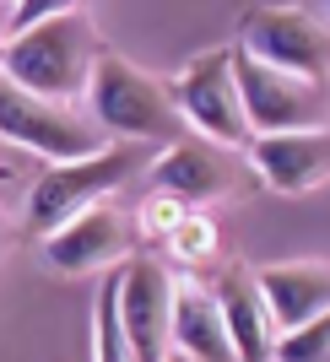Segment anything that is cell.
<instances>
[{
	"instance_id": "obj_1",
	"label": "cell",
	"mask_w": 330,
	"mask_h": 362,
	"mask_svg": "<svg viewBox=\"0 0 330 362\" xmlns=\"http://www.w3.org/2000/svg\"><path fill=\"white\" fill-rule=\"evenodd\" d=\"M92 60H98L92 16L87 6H65V0H55V11L44 22H33L28 33L0 44V76L16 81L22 92H33V98H49V103L87 98Z\"/></svg>"
},
{
	"instance_id": "obj_2",
	"label": "cell",
	"mask_w": 330,
	"mask_h": 362,
	"mask_svg": "<svg viewBox=\"0 0 330 362\" xmlns=\"http://www.w3.org/2000/svg\"><path fill=\"white\" fill-rule=\"evenodd\" d=\"M87 114L120 146H173V141H184L173 87L163 76L130 65L125 54H103L98 49L92 76H87Z\"/></svg>"
},
{
	"instance_id": "obj_3",
	"label": "cell",
	"mask_w": 330,
	"mask_h": 362,
	"mask_svg": "<svg viewBox=\"0 0 330 362\" xmlns=\"http://www.w3.org/2000/svg\"><path fill=\"white\" fill-rule=\"evenodd\" d=\"M152 157V146H108L87 163H60V168H44L28 189V211H22V227L33 238H49L60 233L65 222H76L81 211L103 206L114 189H120L130 173H141Z\"/></svg>"
},
{
	"instance_id": "obj_4",
	"label": "cell",
	"mask_w": 330,
	"mask_h": 362,
	"mask_svg": "<svg viewBox=\"0 0 330 362\" xmlns=\"http://www.w3.org/2000/svg\"><path fill=\"white\" fill-rule=\"evenodd\" d=\"M0 136L16 141L22 151H38L49 168L60 163H87L98 151L120 146V141H108L92 114H81L76 103H49V98H33L22 92L16 81L0 76Z\"/></svg>"
},
{
	"instance_id": "obj_5",
	"label": "cell",
	"mask_w": 330,
	"mask_h": 362,
	"mask_svg": "<svg viewBox=\"0 0 330 362\" xmlns=\"http://www.w3.org/2000/svg\"><path fill=\"white\" fill-rule=\"evenodd\" d=\"M233 81L244 98L249 136H292V130H319L330 124V81H303V76L271 71L233 49Z\"/></svg>"
},
{
	"instance_id": "obj_6",
	"label": "cell",
	"mask_w": 330,
	"mask_h": 362,
	"mask_svg": "<svg viewBox=\"0 0 330 362\" xmlns=\"http://www.w3.org/2000/svg\"><path fill=\"white\" fill-rule=\"evenodd\" d=\"M239 54L271 65V71L325 81L330 76V28L314 6H249L239 28Z\"/></svg>"
},
{
	"instance_id": "obj_7",
	"label": "cell",
	"mask_w": 330,
	"mask_h": 362,
	"mask_svg": "<svg viewBox=\"0 0 330 362\" xmlns=\"http://www.w3.org/2000/svg\"><path fill=\"white\" fill-rule=\"evenodd\" d=\"M173 103H179L184 130H195L211 146H249V119H244V98L233 81V49H206L184 65L173 81Z\"/></svg>"
},
{
	"instance_id": "obj_8",
	"label": "cell",
	"mask_w": 330,
	"mask_h": 362,
	"mask_svg": "<svg viewBox=\"0 0 330 362\" xmlns=\"http://www.w3.org/2000/svg\"><path fill=\"white\" fill-rule=\"evenodd\" d=\"M168 319H173V276L163 259L130 255L120 265V325L135 362H163L168 351Z\"/></svg>"
},
{
	"instance_id": "obj_9",
	"label": "cell",
	"mask_w": 330,
	"mask_h": 362,
	"mask_svg": "<svg viewBox=\"0 0 330 362\" xmlns=\"http://www.w3.org/2000/svg\"><path fill=\"white\" fill-rule=\"evenodd\" d=\"M135 216L125 206H92L76 222H65L60 233L44 238V259L65 276H87V271H120L125 259L135 255Z\"/></svg>"
},
{
	"instance_id": "obj_10",
	"label": "cell",
	"mask_w": 330,
	"mask_h": 362,
	"mask_svg": "<svg viewBox=\"0 0 330 362\" xmlns=\"http://www.w3.org/2000/svg\"><path fill=\"white\" fill-rule=\"evenodd\" d=\"M233 189H239V163L227 157V146H211L200 136L163 146V157L152 163V195H168L179 206H190V211L233 195Z\"/></svg>"
},
{
	"instance_id": "obj_11",
	"label": "cell",
	"mask_w": 330,
	"mask_h": 362,
	"mask_svg": "<svg viewBox=\"0 0 330 362\" xmlns=\"http://www.w3.org/2000/svg\"><path fill=\"white\" fill-rule=\"evenodd\" d=\"M249 168L276 195H309V189L330 184V124L292 130V136H255L249 141Z\"/></svg>"
},
{
	"instance_id": "obj_12",
	"label": "cell",
	"mask_w": 330,
	"mask_h": 362,
	"mask_svg": "<svg viewBox=\"0 0 330 362\" xmlns=\"http://www.w3.org/2000/svg\"><path fill=\"white\" fill-rule=\"evenodd\" d=\"M217 314H222V330H227V346H233V362H271L276 357V325H271L266 303H260L255 287V271H222L217 281Z\"/></svg>"
},
{
	"instance_id": "obj_13",
	"label": "cell",
	"mask_w": 330,
	"mask_h": 362,
	"mask_svg": "<svg viewBox=\"0 0 330 362\" xmlns=\"http://www.w3.org/2000/svg\"><path fill=\"white\" fill-rule=\"evenodd\" d=\"M255 287L276 335L330 314V265H266V271H255Z\"/></svg>"
},
{
	"instance_id": "obj_14",
	"label": "cell",
	"mask_w": 330,
	"mask_h": 362,
	"mask_svg": "<svg viewBox=\"0 0 330 362\" xmlns=\"http://www.w3.org/2000/svg\"><path fill=\"white\" fill-rule=\"evenodd\" d=\"M168 346L190 362H233L227 346L222 314H217V298L200 287H179L173 281V319H168Z\"/></svg>"
},
{
	"instance_id": "obj_15",
	"label": "cell",
	"mask_w": 330,
	"mask_h": 362,
	"mask_svg": "<svg viewBox=\"0 0 330 362\" xmlns=\"http://www.w3.org/2000/svg\"><path fill=\"white\" fill-rule=\"evenodd\" d=\"M92 351L98 362H135L130 357V341H125V325H120V271H108V281L98 287V308H92Z\"/></svg>"
},
{
	"instance_id": "obj_16",
	"label": "cell",
	"mask_w": 330,
	"mask_h": 362,
	"mask_svg": "<svg viewBox=\"0 0 330 362\" xmlns=\"http://www.w3.org/2000/svg\"><path fill=\"white\" fill-rule=\"evenodd\" d=\"M163 243L173 249V259H184V265H206V259H217V249H222V227H217L211 211H184V222L173 227Z\"/></svg>"
},
{
	"instance_id": "obj_17",
	"label": "cell",
	"mask_w": 330,
	"mask_h": 362,
	"mask_svg": "<svg viewBox=\"0 0 330 362\" xmlns=\"http://www.w3.org/2000/svg\"><path fill=\"white\" fill-rule=\"evenodd\" d=\"M271 362H330V314L276 335V357Z\"/></svg>"
},
{
	"instance_id": "obj_18",
	"label": "cell",
	"mask_w": 330,
	"mask_h": 362,
	"mask_svg": "<svg viewBox=\"0 0 330 362\" xmlns=\"http://www.w3.org/2000/svg\"><path fill=\"white\" fill-rule=\"evenodd\" d=\"M184 211H190V206H179V200H168V195H147V206H141V216H135V233L168 238V233L184 222Z\"/></svg>"
},
{
	"instance_id": "obj_19",
	"label": "cell",
	"mask_w": 330,
	"mask_h": 362,
	"mask_svg": "<svg viewBox=\"0 0 330 362\" xmlns=\"http://www.w3.org/2000/svg\"><path fill=\"white\" fill-rule=\"evenodd\" d=\"M314 16H319V22L330 28V0H325V6H314Z\"/></svg>"
},
{
	"instance_id": "obj_20",
	"label": "cell",
	"mask_w": 330,
	"mask_h": 362,
	"mask_svg": "<svg viewBox=\"0 0 330 362\" xmlns=\"http://www.w3.org/2000/svg\"><path fill=\"white\" fill-rule=\"evenodd\" d=\"M0 249H6V211H0Z\"/></svg>"
},
{
	"instance_id": "obj_21",
	"label": "cell",
	"mask_w": 330,
	"mask_h": 362,
	"mask_svg": "<svg viewBox=\"0 0 330 362\" xmlns=\"http://www.w3.org/2000/svg\"><path fill=\"white\" fill-rule=\"evenodd\" d=\"M163 362H190V357H179V351H168V357H163Z\"/></svg>"
},
{
	"instance_id": "obj_22",
	"label": "cell",
	"mask_w": 330,
	"mask_h": 362,
	"mask_svg": "<svg viewBox=\"0 0 330 362\" xmlns=\"http://www.w3.org/2000/svg\"><path fill=\"white\" fill-rule=\"evenodd\" d=\"M0 16H6V6H0ZM0 44H6V38H0Z\"/></svg>"
}]
</instances>
